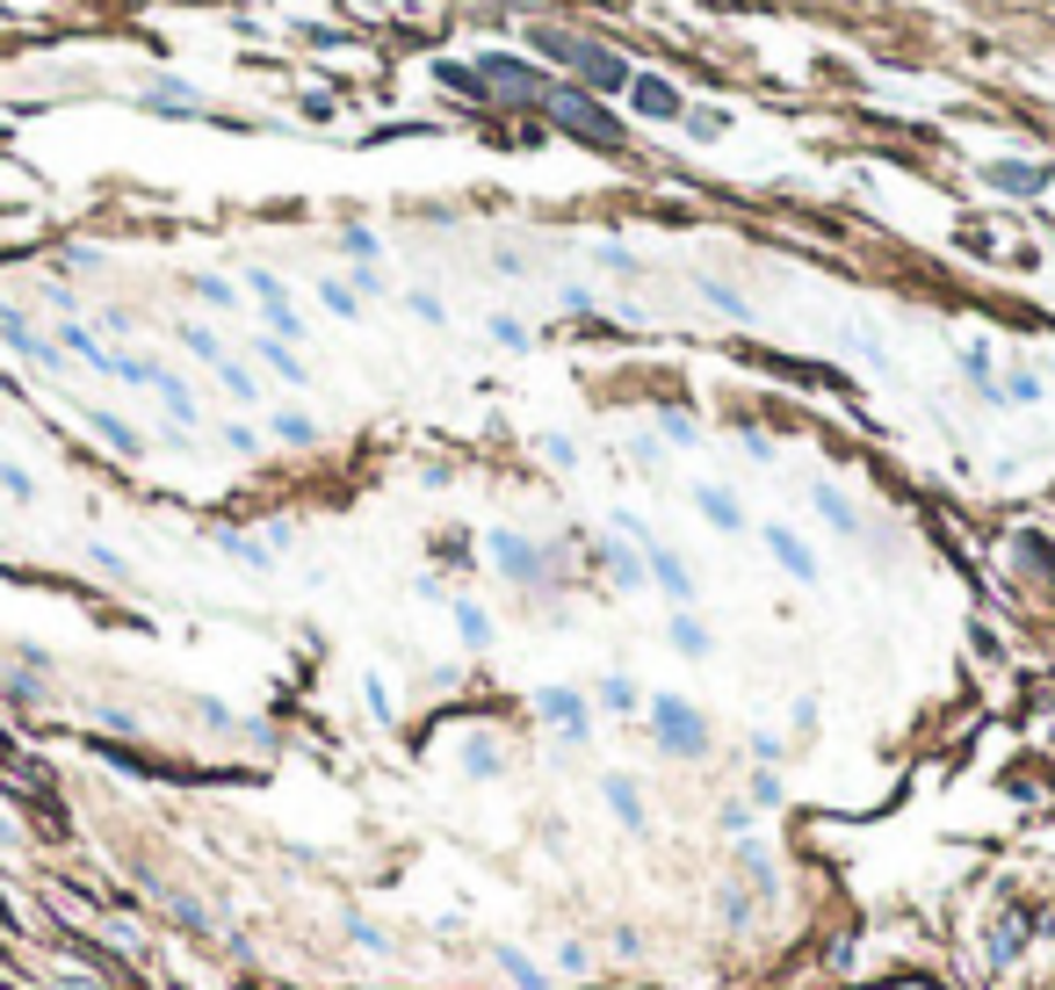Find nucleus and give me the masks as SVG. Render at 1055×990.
<instances>
[{"label": "nucleus", "mask_w": 1055, "mask_h": 990, "mask_svg": "<svg viewBox=\"0 0 1055 990\" xmlns=\"http://www.w3.org/2000/svg\"><path fill=\"white\" fill-rule=\"evenodd\" d=\"M550 976H593V947H586V940H557V947H550Z\"/></svg>", "instance_id": "obj_23"}, {"label": "nucleus", "mask_w": 1055, "mask_h": 990, "mask_svg": "<svg viewBox=\"0 0 1055 990\" xmlns=\"http://www.w3.org/2000/svg\"><path fill=\"white\" fill-rule=\"evenodd\" d=\"M766 550H774V564L788 578H803V586H817V556L803 550V536H788V528H766Z\"/></svg>", "instance_id": "obj_12"}, {"label": "nucleus", "mask_w": 1055, "mask_h": 990, "mask_svg": "<svg viewBox=\"0 0 1055 990\" xmlns=\"http://www.w3.org/2000/svg\"><path fill=\"white\" fill-rule=\"evenodd\" d=\"M702 514H709V521H716V528H723V536H738V528H744V514H738V499H730V492H723V485H709V492H702Z\"/></svg>", "instance_id": "obj_25"}, {"label": "nucleus", "mask_w": 1055, "mask_h": 990, "mask_svg": "<svg viewBox=\"0 0 1055 990\" xmlns=\"http://www.w3.org/2000/svg\"><path fill=\"white\" fill-rule=\"evenodd\" d=\"M781 752H788V745H781L774 730H752V760H760V766H774V760H781Z\"/></svg>", "instance_id": "obj_44"}, {"label": "nucleus", "mask_w": 1055, "mask_h": 990, "mask_svg": "<svg viewBox=\"0 0 1055 990\" xmlns=\"http://www.w3.org/2000/svg\"><path fill=\"white\" fill-rule=\"evenodd\" d=\"M492 340H500V348H528V326H520V318H492Z\"/></svg>", "instance_id": "obj_42"}, {"label": "nucleus", "mask_w": 1055, "mask_h": 990, "mask_svg": "<svg viewBox=\"0 0 1055 990\" xmlns=\"http://www.w3.org/2000/svg\"><path fill=\"white\" fill-rule=\"evenodd\" d=\"M492 564H500L514 586H536V578H542V550H536V542H520L514 528H500V536H492Z\"/></svg>", "instance_id": "obj_7"}, {"label": "nucleus", "mask_w": 1055, "mask_h": 990, "mask_svg": "<svg viewBox=\"0 0 1055 990\" xmlns=\"http://www.w3.org/2000/svg\"><path fill=\"white\" fill-rule=\"evenodd\" d=\"M1041 398V376L1034 369H1012V376H1005V405H1034Z\"/></svg>", "instance_id": "obj_35"}, {"label": "nucleus", "mask_w": 1055, "mask_h": 990, "mask_svg": "<svg viewBox=\"0 0 1055 990\" xmlns=\"http://www.w3.org/2000/svg\"><path fill=\"white\" fill-rule=\"evenodd\" d=\"M643 723H651V745L665 752V760H702V752H709V716L680 695H651L643 701Z\"/></svg>", "instance_id": "obj_1"}, {"label": "nucleus", "mask_w": 1055, "mask_h": 990, "mask_svg": "<svg viewBox=\"0 0 1055 990\" xmlns=\"http://www.w3.org/2000/svg\"><path fill=\"white\" fill-rule=\"evenodd\" d=\"M738 868H744V875H760V882L774 889V853H766V846H760V839H752V832L738 839Z\"/></svg>", "instance_id": "obj_29"}, {"label": "nucleus", "mask_w": 1055, "mask_h": 990, "mask_svg": "<svg viewBox=\"0 0 1055 990\" xmlns=\"http://www.w3.org/2000/svg\"><path fill=\"white\" fill-rule=\"evenodd\" d=\"M810 499H817V514H824V521H831V528H839V536H861V514H853V506H846V492H831V485H817V492H810Z\"/></svg>", "instance_id": "obj_20"}, {"label": "nucleus", "mask_w": 1055, "mask_h": 990, "mask_svg": "<svg viewBox=\"0 0 1055 990\" xmlns=\"http://www.w3.org/2000/svg\"><path fill=\"white\" fill-rule=\"evenodd\" d=\"M102 376H123V383H138V391H153L159 362H145V355H109V369H102Z\"/></svg>", "instance_id": "obj_27"}, {"label": "nucleus", "mask_w": 1055, "mask_h": 990, "mask_svg": "<svg viewBox=\"0 0 1055 990\" xmlns=\"http://www.w3.org/2000/svg\"><path fill=\"white\" fill-rule=\"evenodd\" d=\"M485 8H528V0H485Z\"/></svg>", "instance_id": "obj_53"}, {"label": "nucleus", "mask_w": 1055, "mask_h": 990, "mask_svg": "<svg viewBox=\"0 0 1055 990\" xmlns=\"http://www.w3.org/2000/svg\"><path fill=\"white\" fill-rule=\"evenodd\" d=\"M434 80H441V88H456V94H470V102H492V88L478 80V66H456V58H441V66H434Z\"/></svg>", "instance_id": "obj_21"}, {"label": "nucleus", "mask_w": 1055, "mask_h": 990, "mask_svg": "<svg viewBox=\"0 0 1055 990\" xmlns=\"http://www.w3.org/2000/svg\"><path fill=\"white\" fill-rule=\"evenodd\" d=\"M1020 955H1026V911H1005V919L990 925V940H984V961L990 969H1012Z\"/></svg>", "instance_id": "obj_8"}, {"label": "nucleus", "mask_w": 1055, "mask_h": 990, "mask_svg": "<svg viewBox=\"0 0 1055 990\" xmlns=\"http://www.w3.org/2000/svg\"><path fill=\"white\" fill-rule=\"evenodd\" d=\"M643 556H651V578L665 586V600H680V608H687V600H694V572H687V556L665 550V542H651Z\"/></svg>", "instance_id": "obj_9"}, {"label": "nucleus", "mask_w": 1055, "mask_h": 990, "mask_svg": "<svg viewBox=\"0 0 1055 990\" xmlns=\"http://www.w3.org/2000/svg\"><path fill=\"white\" fill-rule=\"evenodd\" d=\"M744 802H752V810H781V802H788V788H781L774 766H752V781H744Z\"/></svg>", "instance_id": "obj_22"}, {"label": "nucleus", "mask_w": 1055, "mask_h": 990, "mask_svg": "<svg viewBox=\"0 0 1055 990\" xmlns=\"http://www.w3.org/2000/svg\"><path fill=\"white\" fill-rule=\"evenodd\" d=\"M536 52H542V58H557V66H571L579 80H586V88H601V94L629 88V66H622V58L593 52V44H579V36H564V30H536Z\"/></svg>", "instance_id": "obj_2"}, {"label": "nucleus", "mask_w": 1055, "mask_h": 990, "mask_svg": "<svg viewBox=\"0 0 1055 990\" xmlns=\"http://www.w3.org/2000/svg\"><path fill=\"white\" fill-rule=\"evenodd\" d=\"M528 716L550 723L564 745H586L593 738V701L579 695V687H536V695H528Z\"/></svg>", "instance_id": "obj_4"}, {"label": "nucleus", "mask_w": 1055, "mask_h": 990, "mask_svg": "<svg viewBox=\"0 0 1055 990\" xmlns=\"http://www.w3.org/2000/svg\"><path fill=\"white\" fill-rule=\"evenodd\" d=\"M58 990H102L94 976H80V969H58Z\"/></svg>", "instance_id": "obj_51"}, {"label": "nucleus", "mask_w": 1055, "mask_h": 990, "mask_svg": "<svg viewBox=\"0 0 1055 990\" xmlns=\"http://www.w3.org/2000/svg\"><path fill=\"white\" fill-rule=\"evenodd\" d=\"M478 80L485 88H506V94H520V102H542L550 94V80H542L528 58H506V52H492V58H478Z\"/></svg>", "instance_id": "obj_5"}, {"label": "nucleus", "mask_w": 1055, "mask_h": 990, "mask_svg": "<svg viewBox=\"0 0 1055 990\" xmlns=\"http://www.w3.org/2000/svg\"><path fill=\"white\" fill-rule=\"evenodd\" d=\"M225 542V556H239V564H254V572H268V564H276V550H268V542H254V536H217Z\"/></svg>", "instance_id": "obj_31"}, {"label": "nucleus", "mask_w": 1055, "mask_h": 990, "mask_svg": "<svg viewBox=\"0 0 1055 990\" xmlns=\"http://www.w3.org/2000/svg\"><path fill=\"white\" fill-rule=\"evenodd\" d=\"M984 181H990V189H1005V195H1034V189H1048V167H1026V159H990Z\"/></svg>", "instance_id": "obj_11"}, {"label": "nucleus", "mask_w": 1055, "mask_h": 990, "mask_svg": "<svg viewBox=\"0 0 1055 990\" xmlns=\"http://www.w3.org/2000/svg\"><path fill=\"white\" fill-rule=\"evenodd\" d=\"M542 109H550V116L564 123L571 138H593V145H607V153L622 145V123L607 116V109L593 102V94H579V88H550V94H542Z\"/></svg>", "instance_id": "obj_3"}, {"label": "nucleus", "mask_w": 1055, "mask_h": 990, "mask_svg": "<svg viewBox=\"0 0 1055 990\" xmlns=\"http://www.w3.org/2000/svg\"><path fill=\"white\" fill-rule=\"evenodd\" d=\"M601 556H607V572H615V586H643V564H637V556L622 550V542H607Z\"/></svg>", "instance_id": "obj_33"}, {"label": "nucleus", "mask_w": 1055, "mask_h": 990, "mask_svg": "<svg viewBox=\"0 0 1055 990\" xmlns=\"http://www.w3.org/2000/svg\"><path fill=\"white\" fill-rule=\"evenodd\" d=\"M456 637H463L470 651H492V615L478 608V600H456Z\"/></svg>", "instance_id": "obj_19"}, {"label": "nucleus", "mask_w": 1055, "mask_h": 990, "mask_svg": "<svg viewBox=\"0 0 1055 990\" xmlns=\"http://www.w3.org/2000/svg\"><path fill=\"white\" fill-rule=\"evenodd\" d=\"M189 290H195V296H203V304H232V296H239V290H232V282H225V275H195V282H189Z\"/></svg>", "instance_id": "obj_38"}, {"label": "nucleus", "mask_w": 1055, "mask_h": 990, "mask_svg": "<svg viewBox=\"0 0 1055 990\" xmlns=\"http://www.w3.org/2000/svg\"><path fill=\"white\" fill-rule=\"evenodd\" d=\"M492 961H500V976H506L514 990H550V983H557V976L542 969L536 955H520V947H492Z\"/></svg>", "instance_id": "obj_13"}, {"label": "nucleus", "mask_w": 1055, "mask_h": 990, "mask_svg": "<svg viewBox=\"0 0 1055 990\" xmlns=\"http://www.w3.org/2000/svg\"><path fill=\"white\" fill-rule=\"evenodd\" d=\"M593 701H601V709H615V716H629L637 709V679H622V673H607L601 687H593Z\"/></svg>", "instance_id": "obj_26"}, {"label": "nucleus", "mask_w": 1055, "mask_h": 990, "mask_svg": "<svg viewBox=\"0 0 1055 990\" xmlns=\"http://www.w3.org/2000/svg\"><path fill=\"white\" fill-rule=\"evenodd\" d=\"M629 102H637V116H651V123L687 116V102H680V88L665 80V72H637V80H629Z\"/></svg>", "instance_id": "obj_6"}, {"label": "nucleus", "mask_w": 1055, "mask_h": 990, "mask_svg": "<svg viewBox=\"0 0 1055 990\" xmlns=\"http://www.w3.org/2000/svg\"><path fill=\"white\" fill-rule=\"evenodd\" d=\"M58 348H72L87 369H109V348H102V340H94L87 326H58Z\"/></svg>", "instance_id": "obj_24"}, {"label": "nucleus", "mask_w": 1055, "mask_h": 990, "mask_svg": "<svg viewBox=\"0 0 1055 990\" xmlns=\"http://www.w3.org/2000/svg\"><path fill=\"white\" fill-rule=\"evenodd\" d=\"M260 362L276 369V376H282V383H304V362H296V355H290V348H282L276 333H268V340H260Z\"/></svg>", "instance_id": "obj_30"}, {"label": "nucleus", "mask_w": 1055, "mask_h": 990, "mask_svg": "<svg viewBox=\"0 0 1055 990\" xmlns=\"http://www.w3.org/2000/svg\"><path fill=\"white\" fill-rule=\"evenodd\" d=\"M0 492H8V499H30V470H15V463H0Z\"/></svg>", "instance_id": "obj_41"}, {"label": "nucleus", "mask_w": 1055, "mask_h": 990, "mask_svg": "<svg viewBox=\"0 0 1055 990\" xmlns=\"http://www.w3.org/2000/svg\"><path fill=\"white\" fill-rule=\"evenodd\" d=\"M680 123H687L694 138H723V131H730V116H723V109H687Z\"/></svg>", "instance_id": "obj_34"}, {"label": "nucleus", "mask_w": 1055, "mask_h": 990, "mask_svg": "<svg viewBox=\"0 0 1055 990\" xmlns=\"http://www.w3.org/2000/svg\"><path fill=\"white\" fill-rule=\"evenodd\" d=\"M716 824H723L730 839H744L752 824H760V810H752V802H723V810H716Z\"/></svg>", "instance_id": "obj_36"}, {"label": "nucleus", "mask_w": 1055, "mask_h": 990, "mask_svg": "<svg viewBox=\"0 0 1055 990\" xmlns=\"http://www.w3.org/2000/svg\"><path fill=\"white\" fill-rule=\"evenodd\" d=\"M542 455H550V463H579V449H571L564 435H542Z\"/></svg>", "instance_id": "obj_47"}, {"label": "nucleus", "mask_w": 1055, "mask_h": 990, "mask_svg": "<svg viewBox=\"0 0 1055 990\" xmlns=\"http://www.w3.org/2000/svg\"><path fill=\"white\" fill-rule=\"evenodd\" d=\"M340 246L355 254V261H377V232H362V225H347V232H340Z\"/></svg>", "instance_id": "obj_39"}, {"label": "nucleus", "mask_w": 1055, "mask_h": 990, "mask_svg": "<svg viewBox=\"0 0 1055 990\" xmlns=\"http://www.w3.org/2000/svg\"><path fill=\"white\" fill-rule=\"evenodd\" d=\"M413 312L427 318V326H441V296H427V290H413Z\"/></svg>", "instance_id": "obj_49"}, {"label": "nucleus", "mask_w": 1055, "mask_h": 990, "mask_svg": "<svg viewBox=\"0 0 1055 990\" xmlns=\"http://www.w3.org/2000/svg\"><path fill=\"white\" fill-rule=\"evenodd\" d=\"M0 846H22V832H15V817H0Z\"/></svg>", "instance_id": "obj_52"}, {"label": "nucleus", "mask_w": 1055, "mask_h": 990, "mask_svg": "<svg viewBox=\"0 0 1055 990\" xmlns=\"http://www.w3.org/2000/svg\"><path fill=\"white\" fill-rule=\"evenodd\" d=\"M665 637H673L680 659H709V651H716V629L694 622V615H673V629H665Z\"/></svg>", "instance_id": "obj_15"}, {"label": "nucleus", "mask_w": 1055, "mask_h": 990, "mask_svg": "<svg viewBox=\"0 0 1055 990\" xmlns=\"http://www.w3.org/2000/svg\"><path fill=\"white\" fill-rule=\"evenodd\" d=\"M87 427H94V435H102L116 455H145V435L131 427V419H116V413H87Z\"/></svg>", "instance_id": "obj_16"}, {"label": "nucleus", "mask_w": 1055, "mask_h": 990, "mask_svg": "<svg viewBox=\"0 0 1055 990\" xmlns=\"http://www.w3.org/2000/svg\"><path fill=\"white\" fill-rule=\"evenodd\" d=\"M347 940H355V947H362L369 961H391V933H383V925H369V919H347Z\"/></svg>", "instance_id": "obj_28"}, {"label": "nucleus", "mask_w": 1055, "mask_h": 990, "mask_svg": "<svg viewBox=\"0 0 1055 990\" xmlns=\"http://www.w3.org/2000/svg\"><path fill=\"white\" fill-rule=\"evenodd\" d=\"M153 391H159V405L173 413V427H195V391H189L181 376H167V369H159V376H153Z\"/></svg>", "instance_id": "obj_17"}, {"label": "nucleus", "mask_w": 1055, "mask_h": 990, "mask_svg": "<svg viewBox=\"0 0 1055 990\" xmlns=\"http://www.w3.org/2000/svg\"><path fill=\"white\" fill-rule=\"evenodd\" d=\"M318 296H326V312H340V318H355V312H362V304H355V290H347V282H326V290H318Z\"/></svg>", "instance_id": "obj_40"}, {"label": "nucleus", "mask_w": 1055, "mask_h": 990, "mask_svg": "<svg viewBox=\"0 0 1055 990\" xmlns=\"http://www.w3.org/2000/svg\"><path fill=\"white\" fill-rule=\"evenodd\" d=\"M225 449H239V455H254V449H260V435H254V427H239V419H232V427H225Z\"/></svg>", "instance_id": "obj_46"}, {"label": "nucleus", "mask_w": 1055, "mask_h": 990, "mask_svg": "<svg viewBox=\"0 0 1055 990\" xmlns=\"http://www.w3.org/2000/svg\"><path fill=\"white\" fill-rule=\"evenodd\" d=\"M601 802L615 810V824H622V832H643V824H651V817H643V796H637V781H629V774H601Z\"/></svg>", "instance_id": "obj_10"}, {"label": "nucleus", "mask_w": 1055, "mask_h": 990, "mask_svg": "<svg viewBox=\"0 0 1055 990\" xmlns=\"http://www.w3.org/2000/svg\"><path fill=\"white\" fill-rule=\"evenodd\" d=\"M268 435L290 441V449H304V441H318V419H312V413H296V405H282V413L268 419Z\"/></svg>", "instance_id": "obj_18"}, {"label": "nucleus", "mask_w": 1055, "mask_h": 990, "mask_svg": "<svg viewBox=\"0 0 1055 990\" xmlns=\"http://www.w3.org/2000/svg\"><path fill=\"white\" fill-rule=\"evenodd\" d=\"M788 723H796V730H817V695H803V701H796V716H788Z\"/></svg>", "instance_id": "obj_50"}, {"label": "nucleus", "mask_w": 1055, "mask_h": 990, "mask_svg": "<svg viewBox=\"0 0 1055 990\" xmlns=\"http://www.w3.org/2000/svg\"><path fill=\"white\" fill-rule=\"evenodd\" d=\"M87 556H94V572H109V578H116V572H123V556H116V550H109V542H94V550H87Z\"/></svg>", "instance_id": "obj_48"}, {"label": "nucleus", "mask_w": 1055, "mask_h": 990, "mask_svg": "<svg viewBox=\"0 0 1055 990\" xmlns=\"http://www.w3.org/2000/svg\"><path fill=\"white\" fill-rule=\"evenodd\" d=\"M369 716H377V723H391V687H383L377 673H369Z\"/></svg>", "instance_id": "obj_45"}, {"label": "nucleus", "mask_w": 1055, "mask_h": 990, "mask_svg": "<svg viewBox=\"0 0 1055 990\" xmlns=\"http://www.w3.org/2000/svg\"><path fill=\"white\" fill-rule=\"evenodd\" d=\"M500 766H506L500 738H463V774L470 781H500Z\"/></svg>", "instance_id": "obj_14"}, {"label": "nucleus", "mask_w": 1055, "mask_h": 990, "mask_svg": "<svg viewBox=\"0 0 1055 990\" xmlns=\"http://www.w3.org/2000/svg\"><path fill=\"white\" fill-rule=\"evenodd\" d=\"M217 383H225L239 405H254L260 398V383H254V369H239V362H217Z\"/></svg>", "instance_id": "obj_32"}, {"label": "nucleus", "mask_w": 1055, "mask_h": 990, "mask_svg": "<svg viewBox=\"0 0 1055 990\" xmlns=\"http://www.w3.org/2000/svg\"><path fill=\"white\" fill-rule=\"evenodd\" d=\"M702 296H709L716 312H730V318H744V304H738V290H723V282H702Z\"/></svg>", "instance_id": "obj_43"}, {"label": "nucleus", "mask_w": 1055, "mask_h": 990, "mask_svg": "<svg viewBox=\"0 0 1055 990\" xmlns=\"http://www.w3.org/2000/svg\"><path fill=\"white\" fill-rule=\"evenodd\" d=\"M181 348L203 355V362H225V348H217V333H210V326H181Z\"/></svg>", "instance_id": "obj_37"}]
</instances>
